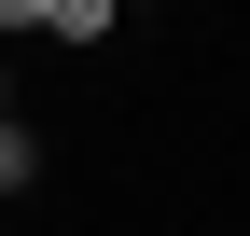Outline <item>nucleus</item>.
<instances>
[{
    "instance_id": "1",
    "label": "nucleus",
    "mask_w": 250,
    "mask_h": 236,
    "mask_svg": "<svg viewBox=\"0 0 250 236\" xmlns=\"http://www.w3.org/2000/svg\"><path fill=\"white\" fill-rule=\"evenodd\" d=\"M14 181H28V139H14V125H0V195H14Z\"/></svg>"
}]
</instances>
